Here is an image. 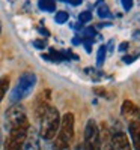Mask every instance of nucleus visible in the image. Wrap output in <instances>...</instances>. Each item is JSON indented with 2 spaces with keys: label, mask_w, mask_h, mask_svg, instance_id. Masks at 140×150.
I'll return each instance as SVG.
<instances>
[{
  "label": "nucleus",
  "mask_w": 140,
  "mask_h": 150,
  "mask_svg": "<svg viewBox=\"0 0 140 150\" xmlns=\"http://www.w3.org/2000/svg\"><path fill=\"white\" fill-rule=\"evenodd\" d=\"M57 137L54 141L56 149H68L72 138H74V114L72 112H66L60 117V125L57 129Z\"/></svg>",
  "instance_id": "obj_1"
},
{
  "label": "nucleus",
  "mask_w": 140,
  "mask_h": 150,
  "mask_svg": "<svg viewBox=\"0 0 140 150\" xmlns=\"http://www.w3.org/2000/svg\"><path fill=\"white\" fill-rule=\"evenodd\" d=\"M35 84H36V75L33 72H24L20 77L17 86L11 92V96H9L11 104H18L24 98H27L32 89L35 87Z\"/></svg>",
  "instance_id": "obj_2"
},
{
  "label": "nucleus",
  "mask_w": 140,
  "mask_h": 150,
  "mask_svg": "<svg viewBox=\"0 0 140 150\" xmlns=\"http://www.w3.org/2000/svg\"><path fill=\"white\" fill-rule=\"evenodd\" d=\"M60 125V114L57 108L48 107V110L41 117V137L44 140H53Z\"/></svg>",
  "instance_id": "obj_3"
},
{
  "label": "nucleus",
  "mask_w": 140,
  "mask_h": 150,
  "mask_svg": "<svg viewBox=\"0 0 140 150\" xmlns=\"http://www.w3.org/2000/svg\"><path fill=\"white\" fill-rule=\"evenodd\" d=\"M29 120L24 122L18 126H14L9 129V137L5 141V149L9 150H15V149H21L27 140V134H29Z\"/></svg>",
  "instance_id": "obj_4"
},
{
  "label": "nucleus",
  "mask_w": 140,
  "mask_h": 150,
  "mask_svg": "<svg viewBox=\"0 0 140 150\" xmlns=\"http://www.w3.org/2000/svg\"><path fill=\"white\" fill-rule=\"evenodd\" d=\"M27 122V116H26V111L21 105L17 104H12V107L6 111L5 114V123H6V128L11 129L14 126H18V125Z\"/></svg>",
  "instance_id": "obj_5"
},
{
  "label": "nucleus",
  "mask_w": 140,
  "mask_h": 150,
  "mask_svg": "<svg viewBox=\"0 0 140 150\" xmlns=\"http://www.w3.org/2000/svg\"><path fill=\"white\" fill-rule=\"evenodd\" d=\"M101 146V138L95 120H89L84 129V147L86 149H99Z\"/></svg>",
  "instance_id": "obj_6"
},
{
  "label": "nucleus",
  "mask_w": 140,
  "mask_h": 150,
  "mask_svg": "<svg viewBox=\"0 0 140 150\" xmlns=\"http://www.w3.org/2000/svg\"><path fill=\"white\" fill-rule=\"evenodd\" d=\"M50 101H51V90H50V89L42 90L39 95L36 96L35 104H33V112H35L36 119H41L42 114L48 110V107H50Z\"/></svg>",
  "instance_id": "obj_7"
},
{
  "label": "nucleus",
  "mask_w": 140,
  "mask_h": 150,
  "mask_svg": "<svg viewBox=\"0 0 140 150\" xmlns=\"http://www.w3.org/2000/svg\"><path fill=\"white\" fill-rule=\"evenodd\" d=\"M121 112H122V116L124 117H126L128 120H139V117H140V108L133 102V101H124V104H122V108H121Z\"/></svg>",
  "instance_id": "obj_8"
},
{
  "label": "nucleus",
  "mask_w": 140,
  "mask_h": 150,
  "mask_svg": "<svg viewBox=\"0 0 140 150\" xmlns=\"http://www.w3.org/2000/svg\"><path fill=\"white\" fill-rule=\"evenodd\" d=\"M111 147H114V149H119V150L130 149V141H128V137H126L124 132L113 134V137H111Z\"/></svg>",
  "instance_id": "obj_9"
},
{
  "label": "nucleus",
  "mask_w": 140,
  "mask_h": 150,
  "mask_svg": "<svg viewBox=\"0 0 140 150\" xmlns=\"http://www.w3.org/2000/svg\"><path fill=\"white\" fill-rule=\"evenodd\" d=\"M128 131H130V137L133 140L134 149H140V122L133 120L128 126Z\"/></svg>",
  "instance_id": "obj_10"
},
{
  "label": "nucleus",
  "mask_w": 140,
  "mask_h": 150,
  "mask_svg": "<svg viewBox=\"0 0 140 150\" xmlns=\"http://www.w3.org/2000/svg\"><path fill=\"white\" fill-rule=\"evenodd\" d=\"M96 6H98L96 14H98L99 18H111V12H110L109 6L103 2V0H98V2H96Z\"/></svg>",
  "instance_id": "obj_11"
},
{
  "label": "nucleus",
  "mask_w": 140,
  "mask_h": 150,
  "mask_svg": "<svg viewBox=\"0 0 140 150\" xmlns=\"http://www.w3.org/2000/svg\"><path fill=\"white\" fill-rule=\"evenodd\" d=\"M38 6H39L41 11L54 12L56 11V0H39V2H38Z\"/></svg>",
  "instance_id": "obj_12"
},
{
  "label": "nucleus",
  "mask_w": 140,
  "mask_h": 150,
  "mask_svg": "<svg viewBox=\"0 0 140 150\" xmlns=\"http://www.w3.org/2000/svg\"><path fill=\"white\" fill-rule=\"evenodd\" d=\"M106 56H107V47L101 45L98 50V56H96V66H103L106 62Z\"/></svg>",
  "instance_id": "obj_13"
},
{
  "label": "nucleus",
  "mask_w": 140,
  "mask_h": 150,
  "mask_svg": "<svg viewBox=\"0 0 140 150\" xmlns=\"http://www.w3.org/2000/svg\"><path fill=\"white\" fill-rule=\"evenodd\" d=\"M8 89H9V77H6V75H5V77L0 78V102H2L3 96L6 95Z\"/></svg>",
  "instance_id": "obj_14"
},
{
  "label": "nucleus",
  "mask_w": 140,
  "mask_h": 150,
  "mask_svg": "<svg viewBox=\"0 0 140 150\" xmlns=\"http://www.w3.org/2000/svg\"><path fill=\"white\" fill-rule=\"evenodd\" d=\"M68 18H69L68 12H65V11H59V12H56L54 21H56L57 24H63V23H66V21H68Z\"/></svg>",
  "instance_id": "obj_15"
},
{
  "label": "nucleus",
  "mask_w": 140,
  "mask_h": 150,
  "mask_svg": "<svg viewBox=\"0 0 140 150\" xmlns=\"http://www.w3.org/2000/svg\"><path fill=\"white\" fill-rule=\"evenodd\" d=\"M80 33H81V36L83 38H95V35H96V30L94 29V27H83L81 30H80Z\"/></svg>",
  "instance_id": "obj_16"
},
{
  "label": "nucleus",
  "mask_w": 140,
  "mask_h": 150,
  "mask_svg": "<svg viewBox=\"0 0 140 150\" xmlns=\"http://www.w3.org/2000/svg\"><path fill=\"white\" fill-rule=\"evenodd\" d=\"M92 20V12H89V11H84V12H81V14L79 15V21L80 23H89Z\"/></svg>",
  "instance_id": "obj_17"
},
{
  "label": "nucleus",
  "mask_w": 140,
  "mask_h": 150,
  "mask_svg": "<svg viewBox=\"0 0 140 150\" xmlns=\"http://www.w3.org/2000/svg\"><path fill=\"white\" fill-rule=\"evenodd\" d=\"M139 56H140V53H139V54H136V56H124V57H122V60H124V63H128V65H130V63H133V62H134Z\"/></svg>",
  "instance_id": "obj_18"
},
{
  "label": "nucleus",
  "mask_w": 140,
  "mask_h": 150,
  "mask_svg": "<svg viewBox=\"0 0 140 150\" xmlns=\"http://www.w3.org/2000/svg\"><path fill=\"white\" fill-rule=\"evenodd\" d=\"M33 47H35V48H39V50H44V48L47 47V42L42 41V39H38V41L33 42Z\"/></svg>",
  "instance_id": "obj_19"
},
{
  "label": "nucleus",
  "mask_w": 140,
  "mask_h": 150,
  "mask_svg": "<svg viewBox=\"0 0 140 150\" xmlns=\"http://www.w3.org/2000/svg\"><path fill=\"white\" fill-rule=\"evenodd\" d=\"M122 5H124V9H125V11H131V8H133V0H122Z\"/></svg>",
  "instance_id": "obj_20"
},
{
  "label": "nucleus",
  "mask_w": 140,
  "mask_h": 150,
  "mask_svg": "<svg viewBox=\"0 0 140 150\" xmlns=\"http://www.w3.org/2000/svg\"><path fill=\"white\" fill-rule=\"evenodd\" d=\"M62 2H66V3H69L72 6H79V5H81L83 0H62Z\"/></svg>",
  "instance_id": "obj_21"
},
{
  "label": "nucleus",
  "mask_w": 140,
  "mask_h": 150,
  "mask_svg": "<svg viewBox=\"0 0 140 150\" xmlns=\"http://www.w3.org/2000/svg\"><path fill=\"white\" fill-rule=\"evenodd\" d=\"M81 39H83V38L74 36V38H72V44H74V45H79V44H81Z\"/></svg>",
  "instance_id": "obj_22"
},
{
  "label": "nucleus",
  "mask_w": 140,
  "mask_h": 150,
  "mask_svg": "<svg viewBox=\"0 0 140 150\" xmlns=\"http://www.w3.org/2000/svg\"><path fill=\"white\" fill-rule=\"evenodd\" d=\"M126 48H128V42H124V44L119 45V51H124V50H126Z\"/></svg>",
  "instance_id": "obj_23"
},
{
  "label": "nucleus",
  "mask_w": 140,
  "mask_h": 150,
  "mask_svg": "<svg viewBox=\"0 0 140 150\" xmlns=\"http://www.w3.org/2000/svg\"><path fill=\"white\" fill-rule=\"evenodd\" d=\"M38 30H39V32H41L42 35H45V36H48V35H50V33H48V32L45 30V27H39V29H38Z\"/></svg>",
  "instance_id": "obj_24"
},
{
  "label": "nucleus",
  "mask_w": 140,
  "mask_h": 150,
  "mask_svg": "<svg viewBox=\"0 0 140 150\" xmlns=\"http://www.w3.org/2000/svg\"><path fill=\"white\" fill-rule=\"evenodd\" d=\"M0 32H2V24H0Z\"/></svg>",
  "instance_id": "obj_25"
},
{
  "label": "nucleus",
  "mask_w": 140,
  "mask_h": 150,
  "mask_svg": "<svg viewBox=\"0 0 140 150\" xmlns=\"http://www.w3.org/2000/svg\"><path fill=\"white\" fill-rule=\"evenodd\" d=\"M139 122H140V117H139Z\"/></svg>",
  "instance_id": "obj_26"
}]
</instances>
